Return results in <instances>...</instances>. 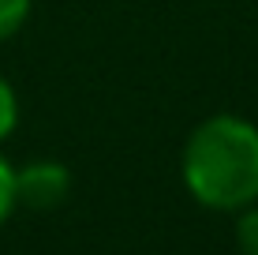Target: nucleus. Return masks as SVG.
<instances>
[{"mask_svg":"<svg viewBox=\"0 0 258 255\" xmlns=\"http://www.w3.org/2000/svg\"><path fill=\"white\" fill-rule=\"evenodd\" d=\"M183 184L210 210L258 203V128L239 117H210L183 146Z\"/></svg>","mask_w":258,"mask_h":255,"instance_id":"1","label":"nucleus"},{"mask_svg":"<svg viewBox=\"0 0 258 255\" xmlns=\"http://www.w3.org/2000/svg\"><path fill=\"white\" fill-rule=\"evenodd\" d=\"M71 177L60 162H30L15 173V203L30 210H52L68 199Z\"/></svg>","mask_w":258,"mask_h":255,"instance_id":"2","label":"nucleus"},{"mask_svg":"<svg viewBox=\"0 0 258 255\" xmlns=\"http://www.w3.org/2000/svg\"><path fill=\"white\" fill-rule=\"evenodd\" d=\"M236 244L243 255H258V203L243 207V214L236 222Z\"/></svg>","mask_w":258,"mask_h":255,"instance_id":"3","label":"nucleus"},{"mask_svg":"<svg viewBox=\"0 0 258 255\" xmlns=\"http://www.w3.org/2000/svg\"><path fill=\"white\" fill-rule=\"evenodd\" d=\"M30 15V0H0V41L12 38Z\"/></svg>","mask_w":258,"mask_h":255,"instance_id":"4","label":"nucleus"},{"mask_svg":"<svg viewBox=\"0 0 258 255\" xmlns=\"http://www.w3.org/2000/svg\"><path fill=\"white\" fill-rule=\"evenodd\" d=\"M15 120H19V101H15L12 83L0 75V139H8L15 131Z\"/></svg>","mask_w":258,"mask_h":255,"instance_id":"5","label":"nucleus"},{"mask_svg":"<svg viewBox=\"0 0 258 255\" xmlns=\"http://www.w3.org/2000/svg\"><path fill=\"white\" fill-rule=\"evenodd\" d=\"M12 210H15V169L0 158V225L8 222Z\"/></svg>","mask_w":258,"mask_h":255,"instance_id":"6","label":"nucleus"}]
</instances>
